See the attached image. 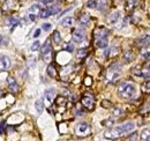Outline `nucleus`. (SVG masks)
Instances as JSON below:
<instances>
[{
  "mask_svg": "<svg viewBox=\"0 0 150 141\" xmlns=\"http://www.w3.org/2000/svg\"><path fill=\"white\" fill-rule=\"evenodd\" d=\"M118 94L124 98H132L136 94V86L132 82H124V83L119 85Z\"/></svg>",
  "mask_w": 150,
  "mask_h": 141,
  "instance_id": "obj_1",
  "label": "nucleus"
},
{
  "mask_svg": "<svg viewBox=\"0 0 150 141\" xmlns=\"http://www.w3.org/2000/svg\"><path fill=\"white\" fill-rule=\"evenodd\" d=\"M40 54H42V58L45 63L51 61V59H52V45H51L50 39H46V42L40 48Z\"/></svg>",
  "mask_w": 150,
  "mask_h": 141,
  "instance_id": "obj_2",
  "label": "nucleus"
},
{
  "mask_svg": "<svg viewBox=\"0 0 150 141\" xmlns=\"http://www.w3.org/2000/svg\"><path fill=\"white\" fill-rule=\"evenodd\" d=\"M81 104L84 106L87 110L93 111L95 108V97L93 96V94L90 93H86L82 98H81Z\"/></svg>",
  "mask_w": 150,
  "mask_h": 141,
  "instance_id": "obj_3",
  "label": "nucleus"
},
{
  "mask_svg": "<svg viewBox=\"0 0 150 141\" xmlns=\"http://www.w3.org/2000/svg\"><path fill=\"white\" fill-rule=\"evenodd\" d=\"M124 134H125V132L122 131L121 126H118V127H112L109 131H106L105 134H104V137L108 138V139H110V140H114V139H118V138L122 137Z\"/></svg>",
  "mask_w": 150,
  "mask_h": 141,
  "instance_id": "obj_4",
  "label": "nucleus"
},
{
  "mask_svg": "<svg viewBox=\"0 0 150 141\" xmlns=\"http://www.w3.org/2000/svg\"><path fill=\"white\" fill-rule=\"evenodd\" d=\"M91 132V126L88 123H80L75 127V133L79 137H87Z\"/></svg>",
  "mask_w": 150,
  "mask_h": 141,
  "instance_id": "obj_5",
  "label": "nucleus"
},
{
  "mask_svg": "<svg viewBox=\"0 0 150 141\" xmlns=\"http://www.w3.org/2000/svg\"><path fill=\"white\" fill-rule=\"evenodd\" d=\"M119 75H120L119 68L115 70L114 66H111V67L109 68V70H108V73H106V80H108L109 82H113V81H115V80L119 78Z\"/></svg>",
  "mask_w": 150,
  "mask_h": 141,
  "instance_id": "obj_6",
  "label": "nucleus"
},
{
  "mask_svg": "<svg viewBox=\"0 0 150 141\" xmlns=\"http://www.w3.org/2000/svg\"><path fill=\"white\" fill-rule=\"evenodd\" d=\"M54 96H56V90L54 89H47L45 91V95H44V102H46L47 105H51L53 100H54Z\"/></svg>",
  "mask_w": 150,
  "mask_h": 141,
  "instance_id": "obj_7",
  "label": "nucleus"
},
{
  "mask_svg": "<svg viewBox=\"0 0 150 141\" xmlns=\"http://www.w3.org/2000/svg\"><path fill=\"white\" fill-rule=\"evenodd\" d=\"M133 73L139 76V78H148L150 75V70L149 68H141V67H136L133 70Z\"/></svg>",
  "mask_w": 150,
  "mask_h": 141,
  "instance_id": "obj_8",
  "label": "nucleus"
},
{
  "mask_svg": "<svg viewBox=\"0 0 150 141\" xmlns=\"http://www.w3.org/2000/svg\"><path fill=\"white\" fill-rule=\"evenodd\" d=\"M72 38L76 43L83 42V39H84V31L81 30V29H75L74 31H73V34H72Z\"/></svg>",
  "mask_w": 150,
  "mask_h": 141,
  "instance_id": "obj_9",
  "label": "nucleus"
},
{
  "mask_svg": "<svg viewBox=\"0 0 150 141\" xmlns=\"http://www.w3.org/2000/svg\"><path fill=\"white\" fill-rule=\"evenodd\" d=\"M11 67V60L7 56H0V70H7Z\"/></svg>",
  "mask_w": 150,
  "mask_h": 141,
  "instance_id": "obj_10",
  "label": "nucleus"
},
{
  "mask_svg": "<svg viewBox=\"0 0 150 141\" xmlns=\"http://www.w3.org/2000/svg\"><path fill=\"white\" fill-rule=\"evenodd\" d=\"M7 83H8V87H9V89H11L12 93L16 94V93L19 91L18 82H16V80H15L13 76H8V78H7Z\"/></svg>",
  "mask_w": 150,
  "mask_h": 141,
  "instance_id": "obj_11",
  "label": "nucleus"
},
{
  "mask_svg": "<svg viewBox=\"0 0 150 141\" xmlns=\"http://www.w3.org/2000/svg\"><path fill=\"white\" fill-rule=\"evenodd\" d=\"M150 44V36L149 35H144L142 36V37H140V38H137V41H136V45L139 46V48H146L147 45H149Z\"/></svg>",
  "mask_w": 150,
  "mask_h": 141,
  "instance_id": "obj_12",
  "label": "nucleus"
},
{
  "mask_svg": "<svg viewBox=\"0 0 150 141\" xmlns=\"http://www.w3.org/2000/svg\"><path fill=\"white\" fill-rule=\"evenodd\" d=\"M108 35H109V30L106 28H104V27H99V28H97L95 30L96 39H98V38H106Z\"/></svg>",
  "mask_w": 150,
  "mask_h": 141,
  "instance_id": "obj_13",
  "label": "nucleus"
},
{
  "mask_svg": "<svg viewBox=\"0 0 150 141\" xmlns=\"http://www.w3.org/2000/svg\"><path fill=\"white\" fill-rule=\"evenodd\" d=\"M140 4V0H127L126 1V11L132 12L133 9H135Z\"/></svg>",
  "mask_w": 150,
  "mask_h": 141,
  "instance_id": "obj_14",
  "label": "nucleus"
},
{
  "mask_svg": "<svg viewBox=\"0 0 150 141\" xmlns=\"http://www.w3.org/2000/svg\"><path fill=\"white\" fill-rule=\"evenodd\" d=\"M121 128L125 132V134H127V133L132 132L135 128V124L133 123V122H127V123H125L124 125H121Z\"/></svg>",
  "mask_w": 150,
  "mask_h": 141,
  "instance_id": "obj_15",
  "label": "nucleus"
},
{
  "mask_svg": "<svg viewBox=\"0 0 150 141\" xmlns=\"http://www.w3.org/2000/svg\"><path fill=\"white\" fill-rule=\"evenodd\" d=\"M95 44L99 49H105V48H108L109 42H108V38H98V39H96V43Z\"/></svg>",
  "mask_w": 150,
  "mask_h": 141,
  "instance_id": "obj_16",
  "label": "nucleus"
},
{
  "mask_svg": "<svg viewBox=\"0 0 150 141\" xmlns=\"http://www.w3.org/2000/svg\"><path fill=\"white\" fill-rule=\"evenodd\" d=\"M120 16H121V14H120V12H114V13H112L110 16H109V22L111 23V24H114V23H117L118 21H119V19H120Z\"/></svg>",
  "mask_w": 150,
  "mask_h": 141,
  "instance_id": "obj_17",
  "label": "nucleus"
},
{
  "mask_svg": "<svg viewBox=\"0 0 150 141\" xmlns=\"http://www.w3.org/2000/svg\"><path fill=\"white\" fill-rule=\"evenodd\" d=\"M140 139H141V141H150V130H148V128L142 130L141 134H140Z\"/></svg>",
  "mask_w": 150,
  "mask_h": 141,
  "instance_id": "obj_18",
  "label": "nucleus"
},
{
  "mask_svg": "<svg viewBox=\"0 0 150 141\" xmlns=\"http://www.w3.org/2000/svg\"><path fill=\"white\" fill-rule=\"evenodd\" d=\"M89 20H90L89 15H88L87 13H83V14H81V16L79 18V22H80L81 26H84V27H86V26H88Z\"/></svg>",
  "mask_w": 150,
  "mask_h": 141,
  "instance_id": "obj_19",
  "label": "nucleus"
},
{
  "mask_svg": "<svg viewBox=\"0 0 150 141\" xmlns=\"http://www.w3.org/2000/svg\"><path fill=\"white\" fill-rule=\"evenodd\" d=\"M140 57H141L142 59H148L150 57V46L142 48L141 51H140Z\"/></svg>",
  "mask_w": 150,
  "mask_h": 141,
  "instance_id": "obj_20",
  "label": "nucleus"
},
{
  "mask_svg": "<svg viewBox=\"0 0 150 141\" xmlns=\"http://www.w3.org/2000/svg\"><path fill=\"white\" fill-rule=\"evenodd\" d=\"M73 23H74V19L72 16H67L64 20H61V26L62 27H71V26H73Z\"/></svg>",
  "mask_w": 150,
  "mask_h": 141,
  "instance_id": "obj_21",
  "label": "nucleus"
},
{
  "mask_svg": "<svg viewBox=\"0 0 150 141\" xmlns=\"http://www.w3.org/2000/svg\"><path fill=\"white\" fill-rule=\"evenodd\" d=\"M47 74L51 76V78H56L57 76V70H56V66L53 65V64H50L49 66H47Z\"/></svg>",
  "mask_w": 150,
  "mask_h": 141,
  "instance_id": "obj_22",
  "label": "nucleus"
},
{
  "mask_svg": "<svg viewBox=\"0 0 150 141\" xmlns=\"http://www.w3.org/2000/svg\"><path fill=\"white\" fill-rule=\"evenodd\" d=\"M66 103H67V100H66L65 97H62V96H59V97H58V98L56 100L57 106H62V108L65 109V106H66Z\"/></svg>",
  "mask_w": 150,
  "mask_h": 141,
  "instance_id": "obj_23",
  "label": "nucleus"
},
{
  "mask_svg": "<svg viewBox=\"0 0 150 141\" xmlns=\"http://www.w3.org/2000/svg\"><path fill=\"white\" fill-rule=\"evenodd\" d=\"M29 12H30V14L36 15V14H39V13L42 12V9L39 8V6H38V5H33V6L29 8Z\"/></svg>",
  "mask_w": 150,
  "mask_h": 141,
  "instance_id": "obj_24",
  "label": "nucleus"
},
{
  "mask_svg": "<svg viewBox=\"0 0 150 141\" xmlns=\"http://www.w3.org/2000/svg\"><path fill=\"white\" fill-rule=\"evenodd\" d=\"M52 39H53V42H54L56 44H60V43H61V36H60L58 30H54V31H53Z\"/></svg>",
  "mask_w": 150,
  "mask_h": 141,
  "instance_id": "obj_25",
  "label": "nucleus"
},
{
  "mask_svg": "<svg viewBox=\"0 0 150 141\" xmlns=\"http://www.w3.org/2000/svg\"><path fill=\"white\" fill-rule=\"evenodd\" d=\"M35 106H36V110H37L38 112H42L43 111V109H44V100H37L36 101V103H35Z\"/></svg>",
  "mask_w": 150,
  "mask_h": 141,
  "instance_id": "obj_26",
  "label": "nucleus"
},
{
  "mask_svg": "<svg viewBox=\"0 0 150 141\" xmlns=\"http://www.w3.org/2000/svg\"><path fill=\"white\" fill-rule=\"evenodd\" d=\"M142 91L143 93H150V80H147L142 85Z\"/></svg>",
  "mask_w": 150,
  "mask_h": 141,
  "instance_id": "obj_27",
  "label": "nucleus"
},
{
  "mask_svg": "<svg viewBox=\"0 0 150 141\" xmlns=\"http://www.w3.org/2000/svg\"><path fill=\"white\" fill-rule=\"evenodd\" d=\"M18 23H19V20L16 18H9L6 21V24H7V26H15V24H18Z\"/></svg>",
  "mask_w": 150,
  "mask_h": 141,
  "instance_id": "obj_28",
  "label": "nucleus"
},
{
  "mask_svg": "<svg viewBox=\"0 0 150 141\" xmlns=\"http://www.w3.org/2000/svg\"><path fill=\"white\" fill-rule=\"evenodd\" d=\"M39 16L42 19H46V18H49V16H51V13H50V11L46 8V9H43V11L39 13Z\"/></svg>",
  "mask_w": 150,
  "mask_h": 141,
  "instance_id": "obj_29",
  "label": "nucleus"
},
{
  "mask_svg": "<svg viewBox=\"0 0 150 141\" xmlns=\"http://www.w3.org/2000/svg\"><path fill=\"white\" fill-rule=\"evenodd\" d=\"M49 11H50V13H51V15H54L57 14L59 11H60V8H59V6H57V5H53V6H51V7H49L47 8Z\"/></svg>",
  "mask_w": 150,
  "mask_h": 141,
  "instance_id": "obj_30",
  "label": "nucleus"
},
{
  "mask_svg": "<svg viewBox=\"0 0 150 141\" xmlns=\"http://www.w3.org/2000/svg\"><path fill=\"white\" fill-rule=\"evenodd\" d=\"M121 113H122V110L121 109H119V108H114L112 111V116L113 117H119V116H121Z\"/></svg>",
  "mask_w": 150,
  "mask_h": 141,
  "instance_id": "obj_31",
  "label": "nucleus"
},
{
  "mask_svg": "<svg viewBox=\"0 0 150 141\" xmlns=\"http://www.w3.org/2000/svg\"><path fill=\"white\" fill-rule=\"evenodd\" d=\"M124 60L126 61V63H129L133 60V54L132 52H126L125 53V56H124Z\"/></svg>",
  "mask_w": 150,
  "mask_h": 141,
  "instance_id": "obj_32",
  "label": "nucleus"
},
{
  "mask_svg": "<svg viewBox=\"0 0 150 141\" xmlns=\"http://www.w3.org/2000/svg\"><path fill=\"white\" fill-rule=\"evenodd\" d=\"M87 7H89V8H96L97 7V1H95V0H88Z\"/></svg>",
  "mask_w": 150,
  "mask_h": 141,
  "instance_id": "obj_33",
  "label": "nucleus"
},
{
  "mask_svg": "<svg viewBox=\"0 0 150 141\" xmlns=\"http://www.w3.org/2000/svg\"><path fill=\"white\" fill-rule=\"evenodd\" d=\"M66 51H68V52H73V50H74V46H73V44H71V43H67L66 45H65V48H64Z\"/></svg>",
  "mask_w": 150,
  "mask_h": 141,
  "instance_id": "obj_34",
  "label": "nucleus"
},
{
  "mask_svg": "<svg viewBox=\"0 0 150 141\" xmlns=\"http://www.w3.org/2000/svg\"><path fill=\"white\" fill-rule=\"evenodd\" d=\"M86 54H87V50L86 49H80L77 51V57H80V58H83Z\"/></svg>",
  "mask_w": 150,
  "mask_h": 141,
  "instance_id": "obj_35",
  "label": "nucleus"
},
{
  "mask_svg": "<svg viewBox=\"0 0 150 141\" xmlns=\"http://www.w3.org/2000/svg\"><path fill=\"white\" fill-rule=\"evenodd\" d=\"M39 45H40V44H39V42L36 41V42L31 45V51H37L38 49H39Z\"/></svg>",
  "mask_w": 150,
  "mask_h": 141,
  "instance_id": "obj_36",
  "label": "nucleus"
},
{
  "mask_svg": "<svg viewBox=\"0 0 150 141\" xmlns=\"http://www.w3.org/2000/svg\"><path fill=\"white\" fill-rule=\"evenodd\" d=\"M102 106H103V108H111L112 104H111L110 101H103V102H102Z\"/></svg>",
  "mask_w": 150,
  "mask_h": 141,
  "instance_id": "obj_37",
  "label": "nucleus"
},
{
  "mask_svg": "<svg viewBox=\"0 0 150 141\" xmlns=\"http://www.w3.org/2000/svg\"><path fill=\"white\" fill-rule=\"evenodd\" d=\"M149 111H150V103H148V104H147V108L143 106V109L141 110V113H143V112L147 113V112H149Z\"/></svg>",
  "mask_w": 150,
  "mask_h": 141,
  "instance_id": "obj_38",
  "label": "nucleus"
},
{
  "mask_svg": "<svg viewBox=\"0 0 150 141\" xmlns=\"http://www.w3.org/2000/svg\"><path fill=\"white\" fill-rule=\"evenodd\" d=\"M52 28V26L50 23H44L43 24V30H50Z\"/></svg>",
  "mask_w": 150,
  "mask_h": 141,
  "instance_id": "obj_39",
  "label": "nucleus"
},
{
  "mask_svg": "<svg viewBox=\"0 0 150 141\" xmlns=\"http://www.w3.org/2000/svg\"><path fill=\"white\" fill-rule=\"evenodd\" d=\"M91 82H93V81H91V78H89V76L86 78V80H84V85H86V86H90Z\"/></svg>",
  "mask_w": 150,
  "mask_h": 141,
  "instance_id": "obj_40",
  "label": "nucleus"
},
{
  "mask_svg": "<svg viewBox=\"0 0 150 141\" xmlns=\"http://www.w3.org/2000/svg\"><path fill=\"white\" fill-rule=\"evenodd\" d=\"M40 4H43V5H50L51 2H52V0H38Z\"/></svg>",
  "mask_w": 150,
  "mask_h": 141,
  "instance_id": "obj_41",
  "label": "nucleus"
},
{
  "mask_svg": "<svg viewBox=\"0 0 150 141\" xmlns=\"http://www.w3.org/2000/svg\"><path fill=\"white\" fill-rule=\"evenodd\" d=\"M136 138H137V134H136V132H134L131 137H129V141H134V140L136 141Z\"/></svg>",
  "mask_w": 150,
  "mask_h": 141,
  "instance_id": "obj_42",
  "label": "nucleus"
},
{
  "mask_svg": "<svg viewBox=\"0 0 150 141\" xmlns=\"http://www.w3.org/2000/svg\"><path fill=\"white\" fill-rule=\"evenodd\" d=\"M5 125H6V122H1V124H0V133H2V130L5 128Z\"/></svg>",
  "mask_w": 150,
  "mask_h": 141,
  "instance_id": "obj_43",
  "label": "nucleus"
},
{
  "mask_svg": "<svg viewBox=\"0 0 150 141\" xmlns=\"http://www.w3.org/2000/svg\"><path fill=\"white\" fill-rule=\"evenodd\" d=\"M39 35H40V29H36V31H35V34H34V37L37 38Z\"/></svg>",
  "mask_w": 150,
  "mask_h": 141,
  "instance_id": "obj_44",
  "label": "nucleus"
},
{
  "mask_svg": "<svg viewBox=\"0 0 150 141\" xmlns=\"http://www.w3.org/2000/svg\"><path fill=\"white\" fill-rule=\"evenodd\" d=\"M29 19H30L31 21H35V19H36V15H33V14H29Z\"/></svg>",
  "mask_w": 150,
  "mask_h": 141,
  "instance_id": "obj_45",
  "label": "nucleus"
},
{
  "mask_svg": "<svg viewBox=\"0 0 150 141\" xmlns=\"http://www.w3.org/2000/svg\"><path fill=\"white\" fill-rule=\"evenodd\" d=\"M1 43H2V36L0 35V44H1Z\"/></svg>",
  "mask_w": 150,
  "mask_h": 141,
  "instance_id": "obj_46",
  "label": "nucleus"
},
{
  "mask_svg": "<svg viewBox=\"0 0 150 141\" xmlns=\"http://www.w3.org/2000/svg\"><path fill=\"white\" fill-rule=\"evenodd\" d=\"M148 67H149V70H150V63H149V65H148Z\"/></svg>",
  "mask_w": 150,
  "mask_h": 141,
  "instance_id": "obj_47",
  "label": "nucleus"
},
{
  "mask_svg": "<svg viewBox=\"0 0 150 141\" xmlns=\"http://www.w3.org/2000/svg\"><path fill=\"white\" fill-rule=\"evenodd\" d=\"M0 96H1V89H0Z\"/></svg>",
  "mask_w": 150,
  "mask_h": 141,
  "instance_id": "obj_48",
  "label": "nucleus"
},
{
  "mask_svg": "<svg viewBox=\"0 0 150 141\" xmlns=\"http://www.w3.org/2000/svg\"><path fill=\"white\" fill-rule=\"evenodd\" d=\"M57 1H62V0H57Z\"/></svg>",
  "mask_w": 150,
  "mask_h": 141,
  "instance_id": "obj_49",
  "label": "nucleus"
}]
</instances>
